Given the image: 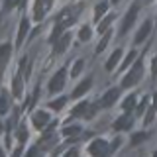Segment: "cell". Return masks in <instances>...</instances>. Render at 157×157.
I'll return each mask as SVG.
<instances>
[{
    "label": "cell",
    "mask_w": 157,
    "mask_h": 157,
    "mask_svg": "<svg viewBox=\"0 0 157 157\" xmlns=\"http://www.w3.org/2000/svg\"><path fill=\"white\" fill-rule=\"evenodd\" d=\"M20 155H22V147H16L14 153H12V157H20Z\"/></svg>",
    "instance_id": "cell-35"
},
{
    "label": "cell",
    "mask_w": 157,
    "mask_h": 157,
    "mask_svg": "<svg viewBox=\"0 0 157 157\" xmlns=\"http://www.w3.org/2000/svg\"><path fill=\"white\" fill-rule=\"evenodd\" d=\"M153 157H157V149H155V151H153Z\"/></svg>",
    "instance_id": "cell-38"
},
{
    "label": "cell",
    "mask_w": 157,
    "mask_h": 157,
    "mask_svg": "<svg viewBox=\"0 0 157 157\" xmlns=\"http://www.w3.org/2000/svg\"><path fill=\"white\" fill-rule=\"evenodd\" d=\"M141 77H144V59L137 57L134 65H132V67L124 73V75H122L120 88H132V86H136L137 82L141 81Z\"/></svg>",
    "instance_id": "cell-1"
},
{
    "label": "cell",
    "mask_w": 157,
    "mask_h": 157,
    "mask_svg": "<svg viewBox=\"0 0 157 157\" xmlns=\"http://www.w3.org/2000/svg\"><path fill=\"white\" fill-rule=\"evenodd\" d=\"M114 22H116V14L114 12L106 14V16L96 24V33H100V36H102V33H106L108 29H112V24H114Z\"/></svg>",
    "instance_id": "cell-14"
},
{
    "label": "cell",
    "mask_w": 157,
    "mask_h": 157,
    "mask_svg": "<svg viewBox=\"0 0 157 157\" xmlns=\"http://www.w3.org/2000/svg\"><path fill=\"white\" fill-rule=\"evenodd\" d=\"M47 2L45 0H36L33 2V10H32V20L33 22H41L43 20V16L47 14Z\"/></svg>",
    "instance_id": "cell-12"
},
{
    "label": "cell",
    "mask_w": 157,
    "mask_h": 157,
    "mask_svg": "<svg viewBox=\"0 0 157 157\" xmlns=\"http://www.w3.org/2000/svg\"><path fill=\"white\" fill-rule=\"evenodd\" d=\"M112 32L114 29H108L106 33H102V37H100V41H98V45H96V49H94V53L96 55H100L102 51L108 47V43H110V39H112Z\"/></svg>",
    "instance_id": "cell-22"
},
{
    "label": "cell",
    "mask_w": 157,
    "mask_h": 157,
    "mask_svg": "<svg viewBox=\"0 0 157 157\" xmlns=\"http://www.w3.org/2000/svg\"><path fill=\"white\" fill-rule=\"evenodd\" d=\"M147 140V134L145 132H137V134L132 136V145H140L141 141H145Z\"/></svg>",
    "instance_id": "cell-30"
},
{
    "label": "cell",
    "mask_w": 157,
    "mask_h": 157,
    "mask_svg": "<svg viewBox=\"0 0 157 157\" xmlns=\"http://www.w3.org/2000/svg\"><path fill=\"white\" fill-rule=\"evenodd\" d=\"M92 28H90V24H85V26H81V29H78V33H77V39L81 43H86V41H90V37H92Z\"/></svg>",
    "instance_id": "cell-20"
},
{
    "label": "cell",
    "mask_w": 157,
    "mask_h": 157,
    "mask_svg": "<svg viewBox=\"0 0 157 157\" xmlns=\"http://www.w3.org/2000/svg\"><path fill=\"white\" fill-rule=\"evenodd\" d=\"M69 43H71V33L65 32L55 43H53V45H55V53H63V51H67V49H69Z\"/></svg>",
    "instance_id": "cell-18"
},
{
    "label": "cell",
    "mask_w": 157,
    "mask_h": 157,
    "mask_svg": "<svg viewBox=\"0 0 157 157\" xmlns=\"http://www.w3.org/2000/svg\"><path fill=\"white\" fill-rule=\"evenodd\" d=\"M151 77H157V55H153V59H151Z\"/></svg>",
    "instance_id": "cell-31"
},
{
    "label": "cell",
    "mask_w": 157,
    "mask_h": 157,
    "mask_svg": "<svg viewBox=\"0 0 157 157\" xmlns=\"http://www.w3.org/2000/svg\"><path fill=\"white\" fill-rule=\"evenodd\" d=\"M155 114H157V110H155L153 106H149V108H147V110H145V116H144V124H145V126H149L151 122H153Z\"/></svg>",
    "instance_id": "cell-27"
},
{
    "label": "cell",
    "mask_w": 157,
    "mask_h": 157,
    "mask_svg": "<svg viewBox=\"0 0 157 157\" xmlns=\"http://www.w3.org/2000/svg\"><path fill=\"white\" fill-rule=\"evenodd\" d=\"M26 59H22L20 61V71L14 75V81H12V96L14 98H22L24 96V78H22V71L24 67H26Z\"/></svg>",
    "instance_id": "cell-4"
},
{
    "label": "cell",
    "mask_w": 157,
    "mask_h": 157,
    "mask_svg": "<svg viewBox=\"0 0 157 157\" xmlns=\"http://www.w3.org/2000/svg\"><path fill=\"white\" fill-rule=\"evenodd\" d=\"M26 157H41V153H39V147H32V149L26 153Z\"/></svg>",
    "instance_id": "cell-32"
},
{
    "label": "cell",
    "mask_w": 157,
    "mask_h": 157,
    "mask_svg": "<svg viewBox=\"0 0 157 157\" xmlns=\"http://www.w3.org/2000/svg\"><path fill=\"white\" fill-rule=\"evenodd\" d=\"M16 137H18V141H20V144H24V141L28 140V130H26V126H24V124H20V126H18Z\"/></svg>",
    "instance_id": "cell-29"
},
{
    "label": "cell",
    "mask_w": 157,
    "mask_h": 157,
    "mask_svg": "<svg viewBox=\"0 0 157 157\" xmlns=\"http://www.w3.org/2000/svg\"><path fill=\"white\" fill-rule=\"evenodd\" d=\"M132 124H134V118H132V114H122L120 118H116L114 120V124H112V128H114L116 132H126V130H130Z\"/></svg>",
    "instance_id": "cell-11"
},
{
    "label": "cell",
    "mask_w": 157,
    "mask_h": 157,
    "mask_svg": "<svg viewBox=\"0 0 157 157\" xmlns=\"http://www.w3.org/2000/svg\"><path fill=\"white\" fill-rule=\"evenodd\" d=\"M88 106H90V104H88L86 100H81L78 104H75V106H73V112H71V116H73V118L85 116V114H86V110H88Z\"/></svg>",
    "instance_id": "cell-23"
},
{
    "label": "cell",
    "mask_w": 157,
    "mask_h": 157,
    "mask_svg": "<svg viewBox=\"0 0 157 157\" xmlns=\"http://www.w3.org/2000/svg\"><path fill=\"white\" fill-rule=\"evenodd\" d=\"M151 106H153L155 110H157V90L153 92V94H151Z\"/></svg>",
    "instance_id": "cell-34"
},
{
    "label": "cell",
    "mask_w": 157,
    "mask_h": 157,
    "mask_svg": "<svg viewBox=\"0 0 157 157\" xmlns=\"http://www.w3.org/2000/svg\"><path fill=\"white\" fill-rule=\"evenodd\" d=\"M18 2H20V0H6V2H4V10H12Z\"/></svg>",
    "instance_id": "cell-33"
},
{
    "label": "cell",
    "mask_w": 157,
    "mask_h": 157,
    "mask_svg": "<svg viewBox=\"0 0 157 157\" xmlns=\"http://www.w3.org/2000/svg\"><path fill=\"white\" fill-rule=\"evenodd\" d=\"M77 134H81V126H78V124L67 126V128H63V130H61V136L63 137H71V136H77Z\"/></svg>",
    "instance_id": "cell-25"
},
{
    "label": "cell",
    "mask_w": 157,
    "mask_h": 157,
    "mask_svg": "<svg viewBox=\"0 0 157 157\" xmlns=\"http://www.w3.org/2000/svg\"><path fill=\"white\" fill-rule=\"evenodd\" d=\"M65 82H67V69L61 67V69H57V71H55V75L49 78L47 90L51 92V94H55V92H61L63 86H65Z\"/></svg>",
    "instance_id": "cell-2"
},
{
    "label": "cell",
    "mask_w": 157,
    "mask_h": 157,
    "mask_svg": "<svg viewBox=\"0 0 157 157\" xmlns=\"http://www.w3.org/2000/svg\"><path fill=\"white\" fill-rule=\"evenodd\" d=\"M47 122H49V112L47 110H36L32 114V124H33L36 130H45Z\"/></svg>",
    "instance_id": "cell-10"
},
{
    "label": "cell",
    "mask_w": 157,
    "mask_h": 157,
    "mask_svg": "<svg viewBox=\"0 0 157 157\" xmlns=\"http://www.w3.org/2000/svg\"><path fill=\"white\" fill-rule=\"evenodd\" d=\"M137 12H140V6H137V4H132L130 10L126 12L124 20H122V26H120V32L122 33H128L132 29V26H134L136 20H137Z\"/></svg>",
    "instance_id": "cell-5"
},
{
    "label": "cell",
    "mask_w": 157,
    "mask_h": 157,
    "mask_svg": "<svg viewBox=\"0 0 157 157\" xmlns=\"http://www.w3.org/2000/svg\"><path fill=\"white\" fill-rule=\"evenodd\" d=\"M136 59H137V51H136V49L128 51V53H126V57L122 59V63H120V71H122V73H126L128 69H130V67L136 63Z\"/></svg>",
    "instance_id": "cell-17"
},
{
    "label": "cell",
    "mask_w": 157,
    "mask_h": 157,
    "mask_svg": "<svg viewBox=\"0 0 157 157\" xmlns=\"http://www.w3.org/2000/svg\"><path fill=\"white\" fill-rule=\"evenodd\" d=\"M10 110V102H8V96L6 94H0V116H4L6 112Z\"/></svg>",
    "instance_id": "cell-28"
},
{
    "label": "cell",
    "mask_w": 157,
    "mask_h": 157,
    "mask_svg": "<svg viewBox=\"0 0 157 157\" xmlns=\"http://www.w3.org/2000/svg\"><path fill=\"white\" fill-rule=\"evenodd\" d=\"M67 100H69V98L61 94V96L53 98V100H49V102H47V108H49V110H55V112H59V110H63V108L67 106Z\"/></svg>",
    "instance_id": "cell-21"
},
{
    "label": "cell",
    "mask_w": 157,
    "mask_h": 157,
    "mask_svg": "<svg viewBox=\"0 0 157 157\" xmlns=\"http://www.w3.org/2000/svg\"><path fill=\"white\" fill-rule=\"evenodd\" d=\"M108 8H110V0H102V2H98L94 6V24H98L102 18L106 16Z\"/></svg>",
    "instance_id": "cell-16"
},
{
    "label": "cell",
    "mask_w": 157,
    "mask_h": 157,
    "mask_svg": "<svg viewBox=\"0 0 157 157\" xmlns=\"http://www.w3.org/2000/svg\"><path fill=\"white\" fill-rule=\"evenodd\" d=\"M90 86H92V78H90V77L82 78V81L78 82V85H77L75 88H73V94H71V96L78 100V98H82V96H85L88 90H90Z\"/></svg>",
    "instance_id": "cell-13"
},
{
    "label": "cell",
    "mask_w": 157,
    "mask_h": 157,
    "mask_svg": "<svg viewBox=\"0 0 157 157\" xmlns=\"http://www.w3.org/2000/svg\"><path fill=\"white\" fill-rule=\"evenodd\" d=\"M151 29H153V22H151L149 18H147V20H144V22H141V26L137 28V32H136V37H134V45H140V43H144L145 39L149 37Z\"/></svg>",
    "instance_id": "cell-6"
},
{
    "label": "cell",
    "mask_w": 157,
    "mask_h": 157,
    "mask_svg": "<svg viewBox=\"0 0 157 157\" xmlns=\"http://www.w3.org/2000/svg\"><path fill=\"white\" fill-rule=\"evenodd\" d=\"M86 151L92 157H106L108 151H110V144H108V140H104V137H96V140H92L88 144Z\"/></svg>",
    "instance_id": "cell-3"
},
{
    "label": "cell",
    "mask_w": 157,
    "mask_h": 157,
    "mask_svg": "<svg viewBox=\"0 0 157 157\" xmlns=\"http://www.w3.org/2000/svg\"><path fill=\"white\" fill-rule=\"evenodd\" d=\"M149 108V96H145V98H141V102H137V106H136V116H144L145 114V110Z\"/></svg>",
    "instance_id": "cell-26"
},
{
    "label": "cell",
    "mask_w": 157,
    "mask_h": 157,
    "mask_svg": "<svg viewBox=\"0 0 157 157\" xmlns=\"http://www.w3.org/2000/svg\"><path fill=\"white\" fill-rule=\"evenodd\" d=\"M28 32H29V20L22 18V22H20V29H18V37H16V49L22 47L24 39H26V36H28Z\"/></svg>",
    "instance_id": "cell-15"
},
{
    "label": "cell",
    "mask_w": 157,
    "mask_h": 157,
    "mask_svg": "<svg viewBox=\"0 0 157 157\" xmlns=\"http://www.w3.org/2000/svg\"><path fill=\"white\" fill-rule=\"evenodd\" d=\"M12 49H14V45L10 41L0 43V77L4 75V71H6V67H8V61H10V57H12Z\"/></svg>",
    "instance_id": "cell-8"
},
{
    "label": "cell",
    "mask_w": 157,
    "mask_h": 157,
    "mask_svg": "<svg viewBox=\"0 0 157 157\" xmlns=\"http://www.w3.org/2000/svg\"><path fill=\"white\" fill-rule=\"evenodd\" d=\"M137 106V96L136 94H128L124 100H122V110L126 112V114H132V112L136 110Z\"/></svg>",
    "instance_id": "cell-19"
},
{
    "label": "cell",
    "mask_w": 157,
    "mask_h": 157,
    "mask_svg": "<svg viewBox=\"0 0 157 157\" xmlns=\"http://www.w3.org/2000/svg\"><path fill=\"white\" fill-rule=\"evenodd\" d=\"M118 96H120V86H112L102 94V98L96 102V104H98V108H110L118 100Z\"/></svg>",
    "instance_id": "cell-7"
},
{
    "label": "cell",
    "mask_w": 157,
    "mask_h": 157,
    "mask_svg": "<svg viewBox=\"0 0 157 157\" xmlns=\"http://www.w3.org/2000/svg\"><path fill=\"white\" fill-rule=\"evenodd\" d=\"M0 132H4V124H2V122H0Z\"/></svg>",
    "instance_id": "cell-36"
},
{
    "label": "cell",
    "mask_w": 157,
    "mask_h": 157,
    "mask_svg": "<svg viewBox=\"0 0 157 157\" xmlns=\"http://www.w3.org/2000/svg\"><path fill=\"white\" fill-rule=\"evenodd\" d=\"M0 157H4V151L2 149H0Z\"/></svg>",
    "instance_id": "cell-37"
},
{
    "label": "cell",
    "mask_w": 157,
    "mask_h": 157,
    "mask_svg": "<svg viewBox=\"0 0 157 157\" xmlns=\"http://www.w3.org/2000/svg\"><path fill=\"white\" fill-rule=\"evenodd\" d=\"M122 57H124V49H122V47H116L114 51L110 53V57L106 59L104 69H106V71H116V69L120 67V63H122Z\"/></svg>",
    "instance_id": "cell-9"
},
{
    "label": "cell",
    "mask_w": 157,
    "mask_h": 157,
    "mask_svg": "<svg viewBox=\"0 0 157 157\" xmlns=\"http://www.w3.org/2000/svg\"><path fill=\"white\" fill-rule=\"evenodd\" d=\"M110 2H114V4H116V2H120V0H110Z\"/></svg>",
    "instance_id": "cell-39"
},
{
    "label": "cell",
    "mask_w": 157,
    "mask_h": 157,
    "mask_svg": "<svg viewBox=\"0 0 157 157\" xmlns=\"http://www.w3.org/2000/svg\"><path fill=\"white\" fill-rule=\"evenodd\" d=\"M82 69H85V59H77V61H73L71 78H78V75L82 73Z\"/></svg>",
    "instance_id": "cell-24"
}]
</instances>
